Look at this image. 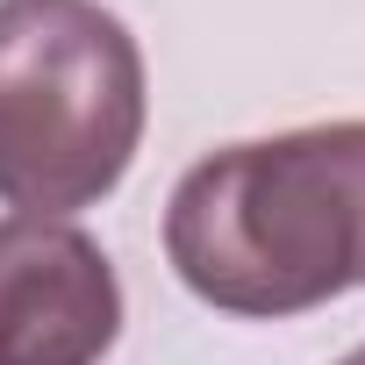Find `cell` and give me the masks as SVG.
<instances>
[{
  "label": "cell",
  "instance_id": "6da1fadb",
  "mask_svg": "<svg viewBox=\"0 0 365 365\" xmlns=\"http://www.w3.org/2000/svg\"><path fill=\"white\" fill-rule=\"evenodd\" d=\"M165 258L187 294L251 322L365 287V122L208 150L172 187Z\"/></svg>",
  "mask_w": 365,
  "mask_h": 365
},
{
  "label": "cell",
  "instance_id": "7a4b0ae2",
  "mask_svg": "<svg viewBox=\"0 0 365 365\" xmlns=\"http://www.w3.org/2000/svg\"><path fill=\"white\" fill-rule=\"evenodd\" d=\"M143 51L101 0H0V201L72 215L143 143Z\"/></svg>",
  "mask_w": 365,
  "mask_h": 365
},
{
  "label": "cell",
  "instance_id": "277c9868",
  "mask_svg": "<svg viewBox=\"0 0 365 365\" xmlns=\"http://www.w3.org/2000/svg\"><path fill=\"white\" fill-rule=\"evenodd\" d=\"M336 365H365V344H358V351H351V358H336Z\"/></svg>",
  "mask_w": 365,
  "mask_h": 365
},
{
  "label": "cell",
  "instance_id": "3957f363",
  "mask_svg": "<svg viewBox=\"0 0 365 365\" xmlns=\"http://www.w3.org/2000/svg\"><path fill=\"white\" fill-rule=\"evenodd\" d=\"M122 336L108 251L58 215L0 222V365H101Z\"/></svg>",
  "mask_w": 365,
  "mask_h": 365
}]
</instances>
